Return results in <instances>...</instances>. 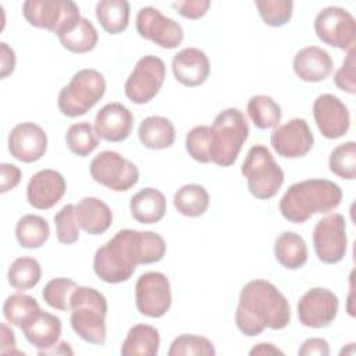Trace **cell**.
<instances>
[{
    "label": "cell",
    "mask_w": 356,
    "mask_h": 356,
    "mask_svg": "<svg viewBox=\"0 0 356 356\" xmlns=\"http://www.w3.org/2000/svg\"><path fill=\"white\" fill-rule=\"evenodd\" d=\"M171 285L160 271L143 273L135 284V303L140 314L152 318L163 317L171 307Z\"/></svg>",
    "instance_id": "cell-13"
},
{
    "label": "cell",
    "mask_w": 356,
    "mask_h": 356,
    "mask_svg": "<svg viewBox=\"0 0 356 356\" xmlns=\"http://www.w3.org/2000/svg\"><path fill=\"white\" fill-rule=\"evenodd\" d=\"M342 200V189L330 179L312 178L291 185L280 200L282 217L293 224H303L313 214L335 210Z\"/></svg>",
    "instance_id": "cell-3"
},
{
    "label": "cell",
    "mask_w": 356,
    "mask_h": 356,
    "mask_svg": "<svg viewBox=\"0 0 356 356\" xmlns=\"http://www.w3.org/2000/svg\"><path fill=\"white\" fill-rule=\"evenodd\" d=\"M8 152L22 163L40 160L47 150V135L35 122H19L8 134Z\"/></svg>",
    "instance_id": "cell-18"
},
{
    "label": "cell",
    "mask_w": 356,
    "mask_h": 356,
    "mask_svg": "<svg viewBox=\"0 0 356 356\" xmlns=\"http://www.w3.org/2000/svg\"><path fill=\"white\" fill-rule=\"evenodd\" d=\"M316 256L325 264L339 263L348 249L346 221L339 213H332L317 221L313 229Z\"/></svg>",
    "instance_id": "cell-12"
},
{
    "label": "cell",
    "mask_w": 356,
    "mask_h": 356,
    "mask_svg": "<svg viewBox=\"0 0 356 356\" xmlns=\"http://www.w3.org/2000/svg\"><path fill=\"white\" fill-rule=\"evenodd\" d=\"M106 93V79L95 68H83L75 72L57 97L61 114L75 118L86 114Z\"/></svg>",
    "instance_id": "cell-6"
},
{
    "label": "cell",
    "mask_w": 356,
    "mask_h": 356,
    "mask_svg": "<svg viewBox=\"0 0 356 356\" xmlns=\"http://www.w3.org/2000/svg\"><path fill=\"white\" fill-rule=\"evenodd\" d=\"M15 63H17V58H15L14 50L6 42H1L0 43V78L1 79L13 74L15 68Z\"/></svg>",
    "instance_id": "cell-47"
},
{
    "label": "cell",
    "mask_w": 356,
    "mask_h": 356,
    "mask_svg": "<svg viewBox=\"0 0 356 356\" xmlns=\"http://www.w3.org/2000/svg\"><path fill=\"white\" fill-rule=\"evenodd\" d=\"M57 241L64 245H72L79 239V225L75 217V204H65L54 216Z\"/></svg>",
    "instance_id": "cell-42"
},
{
    "label": "cell",
    "mask_w": 356,
    "mask_h": 356,
    "mask_svg": "<svg viewBox=\"0 0 356 356\" xmlns=\"http://www.w3.org/2000/svg\"><path fill=\"white\" fill-rule=\"evenodd\" d=\"M355 65H356V57H355V49H352L348 51L346 58L342 61V65L334 75V83L337 85V88L350 95L356 93Z\"/></svg>",
    "instance_id": "cell-43"
},
{
    "label": "cell",
    "mask_w": 356,
    "mask_h": 356,
    "mask_svg": "<svg viewBox=\"0 0 356 356\" xmlns=\"http://www.w3.org/2000/svg\"><path fill=\"white\" fill-rule=\"evenodd\" d=\"M22 172L21 170L10 163H1L0 164V192L6 193L8 191H13L21 181Z\"/></svg>",
    "instance_id": "cell-45"
},
{
    "label": "cell",
    "mask_w": 356,
    "mask_h": 356,
    "mask_svg": "<svg viewBox=\"0 0 356 356\" xmlns=\"http://www.w3.org/2000/svg\"><path fill=\"white\" fill-rule=\"evenodd\" d=\"M0 352L3 355H8V353H21L18 350H15V345H17V341H15V335L13 332V330L6 324L3 323L1 324V332H0Z\"/></svg>",
    "instance_id": "cell-48"
},
{
    "label": "cell",
    "mask_w": 356,
    "mask_h": 356,
    "mask_svg": "<svg viewBox=\"0 0 356 356\" xmlns=\"http://www.w3.org/2000/svg\"><path fill=\"white\" fill-rule=\"evenodd\" d=\"M254 6L263 22L268 26H284L292 18L293 3L291 0H256Z\"/></svg>",
    "instance_id": "cell-40"
},
{
    "label": "cell",
    "mask_w": 356,
    "mask_h": 356,
    "mask_svg": "<svg viewBox=\"0 0 356 356\" xmlns=\"http://www.w3.org/2000/svg\"><path fill=\"white\" fill-rule=\"evenodd\" d=\"M332 68L330 53L318 46L303 47L293 57V71L305 82H321L331 75Z\"/></svg>",
    "instance_id": "cell-22"
},
{
    "label": "cell",
    "mask_w": 356,
    "mask_h": 356,
    "mask_svg": "<svg viewBox=\"0 0 356 356\" xmlns=\"http://www.w3.org/2000/svg\"><path fill=\"white\" fill-rule=\"evenodd\" d=\"M39 355H74V350L71 349L70 343L60 341L54 346L44 349V350H38Z\"/></svg>",
    "instance_id": "cell-50"
},
{
    "label": "cell",
    "mask_w": 356,
    "mask_h": 356,
    "mask_svg": "<svg viewBox=\"0 0 356 356\" xmlns=\"http://www.w3.org/2000/svg\"><path fill=\"white\" fill-rule=\"evenodd\" d=\"M92 178L114 191L125 192L139 181L138 167L114 150H103L90 161Z\"/></svg>",
    "instance_id": "cell-9"
},
{
    "label": "cell",
    "mask_w": 356,
    "mask_h": 356,
    "mask_svg": "<svg viewBox=\"0 0 356 356\" xmlns=\"http://www.w3.org/2000/svg\"><path fill=\"white\" fill-rule=\"evenodd\" d=\"M299 356H328L330 345L324 338H307L298 350Z\"/></svg>",
    "instance_id": "cell-46"
},
{
    "label": "cell",
    "mask_w": 356,
    "mask_h": 356,
    "mask_svg": "<svg viewBox=\"0 0 356 356\" xmlns=\"http://www.w3.org/2000/svg\"><path fill=\"white\" fill-rule=\"evenodd\" d=\"M42 312L38 300L26 293H13L7 296L3 305L4 318L19 328L29 324Z\"/></svg>",
    "instance_id": "cell-31"
},
{
    "label": "cell",
    "mask_w": 356,
    "mask_h": 356,
    "mask_svg": "<svg viewBox=\"0 0 356 356\" xmlns=\"http://www.w3.org/2000/svg\"><path fill=\"white\" fill-rule=\"evenodd\" d=\"M289 321V303L274 284L252 280L243 285L235 310V324L243 335L256 337L266 328L282 330Z\"/></svg>",
    "instance_id": "cell-2"
},
{
    "label": "cell",
    "mask_w": 356,
    "mask_h": 356,
    "mask_svg": "<svg viewBox=\"0 0 356 356\" xmlns=\"http://www.w3.org/2000/svg\"><path fill=\"white\" fill-rule=\"evenodd\" d=\"M246 111L254 127H257L259 129L278 127L282 117L280 104L267 95L252 96L248 102Z\"/></svg>",
    "instance_id": "cell-34"
},
{
    "label": "cell",
    "mask_w": 356,
    "mask_h": 356,
    "mask_svg": "<svg viewBox=\"0 0 356 356\" xmlns=\"http://www.w3.org/2000/svg\"><path fill=\"white\" fill-rule=\"evenodd\" d=\"M313 117L321 135L327 139L343 136L350 127V114L345 103L330 93L320 95L313 103Z\"/></svg>",
    "instance_id": "cell-17"
},
{
    "label": "cell",
    "mask_w": 356,
    "mask_h": 356,
    "mask_svg": "<svg viewBox=\"0 0 356 356\" xmlns=\"http://www.w3.org/2000/svg\"><path fill=\"white\" fill-rule=\"evenodd\" d=\"M214 356L216 349L210 339L202 335L182 334L177 337L168 349V356Z\"/></svg>",
    "instance_id": "cell-39"
},
{
    "label": "cell",
    "mask_w": 356,
    "mask_h": 356,
    "mask_svg": "<svg viewBox=\"0 0 356 356\" xmlns=\"http://www.w3.org/2000/svg\"><path fill=\"white\" fill-rule=\"evenodd\" d=\"M328 165L335 175L352 181L356 178V143L353 140L338 145L330 154Z\"/></svg>",
    "instance_id": "cell-38"
},
{
    "label": "cell",
    "mask_w": 356,
    "mask_h": 356,
    "mask_svg": "<svg viewBox=\"0 0 356 356\" xmlns=\"http://www.w3.org/2000/svg\"><path fill=\"white\" fill-rule=\"evenodd\" d=\"M270 142L278 156L284 159H299L312 150L314 136L306 120L292 118L274 128Z\"/></svg>",
    "instance_id": "cell-16"
},
{
    "label": "cell",
    "mask_w": 356,
    "mask_h": 356,
    "mask_svg": "<svg viewBox=\"0 0 356 356\" xmlns=\"http://www.w3.org/2000/svg\"><path fill=\"white\" fill-rule=\"evenodd\" d=\"M337 295L321 286L309 289L298 302L299 321L309 328H324L330 325L338 313Z\"/></svg>",
    "instance_id": "cell-15"
},
{
    "label": "cell",
    "mask_w": 356,
    "mask_h": 356,
    "mask_svg": "<svg viewBox=\"0 0 356 356\" xmlns=\"http://www.w3.org/2000/svg\"><path fill=\"white\" fill-rule=\"evenodd\" d=\"M249 355L252 356H256V355H261V356H266V355H284V352L277 348L274 343H270V342H260L257 345H254Z\"/></svg>",
    "instance_id": "cell-49"
},
{
    "label": "cell",
    "mask_w": 356,
    "mask_h": 356,
    "mask_svg": "<svg viewBox=\"0 0 356 356\" xmlns=\"http://www.w3.org/2000/svg\"><path fill=\"white\" fill-rule=\"evenodd\" d=\"M314 31L317 38L341 50H352L356 43V19L342 7H325L314 18Z\"/></svg>",
    "instance_id": "cell-11"
},
{
    "label": "cell",
    "mask_w": 356,
    "mask_h": 356,
    "mask_svg": "<svg viewBox=\"0 0 356 356\" xmlns=\"http://www.w3.org/2000/svg\"><path fill=\"white\" fill-rule=\"evenodd\" d=\"M65 191L64 177L56 170L44 168L31 177L26 186V199L32 207L47 210L61 200Z\"/></svg>",
    "instance_id": "cell-19"
},
{
    "label": "cell",
    "mask_w": 356,
    "mask_h": 356,
    "mask_svg": "<svg viewBox=\"0 0 356 356\" xmlns=\"http://www.w3.org/2000/svg\"><path fill=\"white\" fill-rule=\"evenodd\" d=\"M210 204L209 192L199 184H186L174 195V207L186 217H200Z\"/></svg>",
    "instance_id": "cell-30"
},
{
    "label": "cell",
    "mask_w": 356,
    "mask_h": 356,
    "mask_svg": "<svg viewBox=\"0 0 356 356\" xmlns=\"http://www.w3.org/2000/svg\"><path fill=\"white\" fill-rule=\"evenodd\" d=\"M22 14L29 25L60 36L79 19V7L71 0H26Z\"/></svg>",
    "instance_id": "cell-8"
},
{
    "label": "cell",
    "mask_w": 356,
    "mask_h": 356,
    "mask_svg": "<svg viewBox=\"0 0 356 356\" xmlns=\"http://www.w3.org/2000/svg\"><path fill=\"white\" fill-rule=\"evenodd\" d=\"M210 4L211 3L209 0H182V1H174L172 7L184 18L199 19L206 15Z\"/></svg>",
    "instance_id": "cell-44"
},
{
    "label": "cell",
    "mask_w": 356,
    "mask_h": 356,
    "mask_svg": "<svg viewBox=\"0 0 356 356\" xmlns=\"http://www.w3.org/2000/svg\"><path fill=\"white\" fill-rule=\"evenodd\" d=\"M249 136V125L239 108L218 113L210 127V159L220 167L232 165Z\"/></svg>",
    "instance_id": "cell-5"
},
{
    "label": "cell",
    "mask_w": 356,
    "mask_h": 356,
    "mask_svg": "<svg viewBox=\"0 0 356 356\" xmlns=\"http://www.w3.org/2000/svg\"><path fill=\"white\" fill-rule=\"evenodd\" d=\"M8 284L17 291H26L38 285L42 278V267L39 261L29 256L15 259L7 273Z\"/></svg>",
    "instance_id": "cell-35"
},
{
    "label": "cell",
    "mask_w": 356,
    "mask_h": 356,
    "mask_svg": "<svg viewBox=\"0 0 356 356\" xmlns=\"http://www.w3.org/2000/svg\"><path fill=\"white\" fill-rule=\"evenodd\" d=\"M76 288H78V284L71 278H65V277L53 278L44 285L42 291V298L50 307L65 312V310H70L71 296Z\"/></svg>",
    "instance_id": "cell-37"
},
{
    "label": "cell",
    "mask_w": 356,
    "mask_h": 356,
    "mask_svg": "<svg viewBox=\"0 0 356 356\" xmlns=\"http://www.w3.org/2000/svg\"><path fill=\"white\" fill-rule=\"evenodd\" d=\"M135 26L140 38L163 49H175L184 40L182 26L154 7H142L136 14Z\"/></svg>",
    "instance_id": "cell-14"
},
{
    "label": "cell",
    "mask_w": 356,
    "mask_h": 356,
    "mask_svg": "<svg viewBox=\"0 0 356 356\" xmlns=\"http://www.w3.org/2000/svg\"><path fill=\"white\" fill-rule=\"evenodd\" d=\"M185 147L189 156L197 163H211L210 159V127L197 125L192 128L185 138Z\"/></svg>",
    "instance_id": "cell-41"
},
{
    "label": "cell",
    "mask_w": 356,
    "mask_h": 356,
    "mask_svg": "<svg viewBox=\"0 0 356 356\" xmlns=\"http://www.w3.org/2000/svg\"><path fill=\"white\" fill-rule=\"evenodd\" d=\"M71 327L88 343L103 345L107 338L106 296L92 286H79L71 296Z\"/></svg>",
    "instance_id": "cell-4"
},
{
    "label": "cell",
    "mask_w": 356,
    "mask_h": 356,
    "mask_svg": "<svg viewBox=\"0 0 356 356\" xmlns=\"http://www.w3.org/2000/svg\"><path fill=\"white\" fill-rule=\"evenodd\" d=\"M60 43L64 49L71 53L82 54L93 50L99 40V33L95 25L88 19L81 17V19L67 32L58 36Z\"/></svg>",
    "instance_id": "cell-32"
},
{
    "label": "cell",
    "mask_w": 356,
    "mask_h": 356,
    "mask_svg": "<svg viewBox=\"0 0 356 356\" xmlns=\"http://www.w3.org/2000/svg\"><path fill=\"white\" fill-rule=\"evenodd\" d=\"M131 216L140 224H156L167 211V200L163 192L156 188H143L129 202Z\"/></svg>",
    "instance_id": "cell-24"
},
{
    "label": "cell",
    "mask_w": 356,
    "mask_h": 356,
    "mask_svg": "<svg viewBox=\"0 0 356 356\" xmlns=\"http://www.w3.org/2000/svg\"><path fill=\"white\" fill-rule=\"evenodd\" d=\"M172 74L175 79L188 88L206 82L210 75V61L206 53L197 47H185L172 58Z\"/></svg>",
    "instance_id": "cell-21"
},
{
    "label": "cell",
    "mask_w": 356,
    "mask_h": 356,
    "mask_svg": "<svg viewBox=\"0 0 356 356\" xmlns=\"http://www.w3.org/2000/svg\"><path fill=\"white\" fill-rule=\"evenodd\" d=\"M160 348L159 330L149 324H135L129 328L122 346L124 356H156Z\"/></svg>",
    "instance_id": "cell-28"
},
{
    "label": "cell",
    "mask_w": 356,
    "mask_h": 356,
    "mask_svg": "<svg viewBox=\"0 0 356 356\" xmlns=\"http://www.w3.org/2000/svg\"><path fill=\"white\" fill-rule=\"evenodd\" d=\"M49 222L36 214L22 216L15 225V238L22 248L38 249L49 239Z\"/></svg>",
    "instance_id": "cell-33"
},
{
    "label": "cell",
    "mask_w": 356,
    "mask_h": 356,
    "mask_svg": "<svg viewBox=\"0 0 356 356\" xmlns=\"http://www.w3.org/2000/svg\"><path fill=\"white\" fill-rule=\"evenodd\" d=\"M138 136L146 149L163 150L172 146L175 140V128L165 117L149 115L142 120L138 128Z\"/></svg>",
    "instance_id": "cell-26"
},
{
    "label": "cell",
    "mask_w": 356,
    "mask_h": 356,
    "mask_svg": "<svg viewBox=\"0 0 356 356\" xmlns=\"http://www.w3.org/2000/svg\"><path fill=\"white\" fill-rule=\"evenodd\" d=\"M65 145L71 153L86 157L99 146V136L88 121L76 122L68 127L65 132Z\"/></svg>",
    "instance_id": "cell-36"
},
{
    "label": "cell",
    "mask_w": 356,
    "mask_h": 356,
    "mask_svg": "<svg viewBox=\"0 0 356 356\" xmlns=\"http://www.w3.org/2000/svg\"><path fill=\"white\" fill-rule=\"evenodd\" d=\"M61 320L51 313L40 312L22 330L26 341L38 350H44L54 346L61 337Z\"/></svg>",
    "instance_id": "cell-25"
},
{
    "label": "cell",
    "mask_w": 356,
    "mask_h": 356,
    "mask_svg": "<svg viewBox=\"0 0 356 356\" xmlns=\"http://www.w3.org/2000/svg\"><path fill=\"white\" fill-rule=\"evenodd\" d=\"M274 254L282 267L298 270L307 261V246L299 234L284 231L275 238Z\"/></svg>",
    "instance_id": "cell-27"
},
{
    "label": "cell",
    "mask_w": 356,
    "mask_h": 356,
    "mask_svg": "<svg viewBox=\"0 0 356 356\" xmlns=\"http://www.w3.org/2000/svg\"><path fill=\"white\" fill-rule=\"evenodd\" d=\"M75 217L79 228L89 235H100L106 232L113 222L110 207L97 197H83L75 204Z\"/></svg>",
    "instance_id": "cell-23"
},
{
    "label": "cell",
    "mask_w": 356,
    "mask_h": 356,
    "mask_svg": "<svg viewBox=\"0 0 356 356\" xmlns=\"http://www.w3.org/2000/svg\"><path fill=\"white\" fill-rule=\"evenodd\" d=\"M134 127V115L128 107L121 103H107L103 106L93 122V128L99 139L107 142H122L125 140Z\"/></svg>",
    "instance_id": "cell-20"
},
{
    "label": "cell",
    "mask_w": 356,
    "mask_h": 356,
    "mask_svg": "<svg viewBox=\"0 0 356 356\" xmlns=\"http://www.w3.org/2000/svg\"><path fill=\"white\" fill-rule=\"evenodd\" d=\"M164 254L165 241L161 235L125 228L96 250L93 271L107 284H120L134 275L136 266L157 263Z\"/></svg>",
    "instance_id": "cell-1"
},
{
    "label": "cell",
    "mask_w": 356,
    "mask_h": 356,
    "mask_svg": "<svg viewBox=\"0 0 356 356\" xmlns=\"http://www.w3.org/2000/svg\"><path fill=\"white\" fill-rule=\"evenodd\" d=\"M95 14L106 32L117 35L128 28L129 3L125 0H100L96 4Z\"/></svg>",
    "instance_id": "cell-29"
},
{
    "label": "cell",
    "mask_w": 356,
    "mask_h": 356,
    "mask_svg": "<svg viewBox=\"0 0 356 356\" xmlns=\"http://www.w3.org/2000/svg\"><path fill=\"white\" fill-rule=\"evenodd\" d=\"M165 79L164 61L153 54L138 60L124 85L125 96L135 104L149 103L160 92Z\"/></svg>",
    "instance_id": "cell-10"
},
{
    "label": "cell",
    "mask_w": 356,
    "mask_h": 356,
    "mask_svg": "<svg viewBox=\"0 0 356 356\" xmlns=\"http://www.w3.org/2000/svg\"><path fill=\"white\" fill-rule=\"evenodd\" d=\"M248 181L249 192L260 200L274 197L284 184V171L264 145L249 149L241 168Z\"/></svg>",
    "instance_id": "cell-7"
}]
</instances>
